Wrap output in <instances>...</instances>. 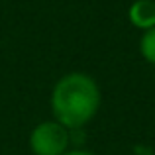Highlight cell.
Returning a JSON list of instances; mask_svg holds the SVG:
<instances>
[{
    "mask_svg": "<svg viewBox=\"0 0 155 155\" xmlns=\"http://www.w3.org/2000/svg\"><path fill=\"white\" fill-rule=\"evenodd\" d=\"M63 155H94V153L84 151V149H73V151H65Z\"/></svg>",
    "mask_w": 155,
    "mask_h": 155,
    "instance_id": "cell-5",
    "label": "cell"
},
{
    "mask_svg": "<svg viewBox=\"0 0 155 155\" xmlns=\"http://www.w3.org/2000/svg\"><path fill=\"white\" fill-rule=\"evenodd\" d=\"M69 141V130L55 120L41 122L30 134V147L35 155H63Z\"/></svg>",
    "mask_w": 155,
    "mask_h": 155,
    "instance_id": "cell-2",
    "label": "cell"
},
{
    "mask_svg": "<svg viewBox=\"0 0 155 155\" xmlns=\"http://www.w3.org/2000/svg\"><path fill=\"white\" fill-rule=\"evenodd\" d=\"M100 106V88L92 77L84 73H69L61 77L51 92V110L55 122L67 130L83 128L94 118Z\"/></svg>",
    "mask_w": 155,
    "mask_h": 155,
    "instance_id": "cell-1",
    "label": "cell"
},
{
    "mask_svg": "<svg viewBox=\"0 0 155 155\" xmlns=\"http://www.w3.org/2000/svg\"><path fill=\"white\" fill-rule=\"evenodd\" d=\"M140 51L145 61L155 65V28H149V30L143 31V35L140 39Z\"/></svg>",
    "mask_w": 155,
    "mask_h": 155,
    "instance_id": "cell-4",
    "label": "cell"
},
{
    "mask_svg": "<svg viewBox=\"0 0 155 155\" xmlns=\"http://www.w3.org/2000/svg\"><path fill=\"white\" fill-rule=\"evenodd\" d=\"M128 18L143 31L155 28V0H136L128 10Z\"/></svg>",
    "mask_w": 155,
    "mask_h": 155,
    "instance_id": "cell-3",
    "label": "cell"
}]
</instances>
